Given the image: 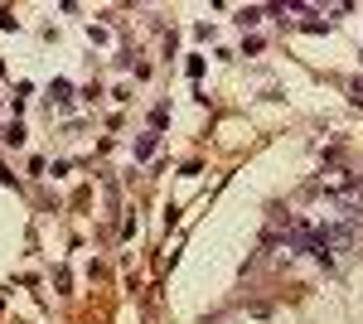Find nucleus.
Here are the masks:
<instances>
[{
    "instance_id": "nucleus-1",
    "label": "nucleus",
    "mask_w": 363,
    "mask_h": 324,
    "mask_svg": "<svg viewBox=\"0 0 363 324\" xmlns=\"http://www.w3.org/2000/svg\"><path fill=\"white\" fill-rule=\"evenodd\" d=\"M349 92H354V102H359V107H363V82H354V87H349Z\"/></svg>"
}]
</instances>
